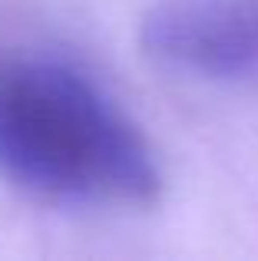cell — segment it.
I'll return each instance as SVG.
<instances>
[{
    "instance_id": "obj_1",
    "label": "cell",
    "mask_w": 258,
    "mask_h": 261,
    "mask_svg": "<svg viewBox=\"0 0 258 261\" xmlns=\"http://www.w3.org/2000/svg\"><path fill=\"white\" fill-rule=\"evenodd\" d=\"M0 175L60 205H146L159 166L99 83L63 60L0 57Z\"/></svg>"
},
{
    "instance_id": "obj_2",
    "label": "cell",
    "mask_w": 258,
    "mask_h": 261,
    "mask_svg": "<svg viewBox=\"0 0 258 261\" xmlns=\"http://www.w3.org/2000/svg\"><path fill=\"white\" fill-rule=\"evenodd\" d=\"M142 46L192 80H258V0H162L142 23Z\"/></svg>"
}]
</instances>
